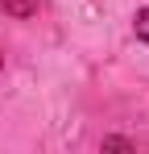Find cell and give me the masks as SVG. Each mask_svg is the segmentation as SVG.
<instances>
[{"instance_id":"obj_1","label":"cell","mask_w":149,"mask_h":154,"mask_svg":"<svg viewBox=\"0 0 149 154\" xmlns=\"http://www.w3.org/2000/svg\"><path fill=\"white\" fill-rule=\"evenodd\" d=\"M0 8L8 17H33L37 13V0H0Z\"/></svg>"},{"instance_id":"obj_4","label":"cell","mask_w":149,"mask_h":154,"mask_svg":"<svg viewBox=\"0 0 149 154\" xmlns=\"http://www.w3.org/2000/svg\"><path fill=\"white\" fill-rule=\"evenodd\" d=\"M0 63H4V54H0Z\"/></svg>"},{"instance_id":"obj_2","label":"cell","mask_w":149,"mask_h":154,"mask_svg":"<svg viewBox=\"0 0 149 154\" xmlns=\"http://www.w3.org/2000/svg\"><path fill=\"white\" fill-rule=\"evenodd\" d=\"M133 29H137V38L149 42V8H137V17H133Z\"/></svg>"},{"instance_id":"obj_3","label":"cell","mask_w":149,"mask_h":154,"mask_svg":"<svg viewBox=\"0 0 149 154\" xmlns=\"http://www.w3.org/2000/svg\"><path fill=\"white\" fill-rule=\"evenodd\" d=\"M104 150H133V142H124V137H104Z\"/></svg>"}]
</instances>
